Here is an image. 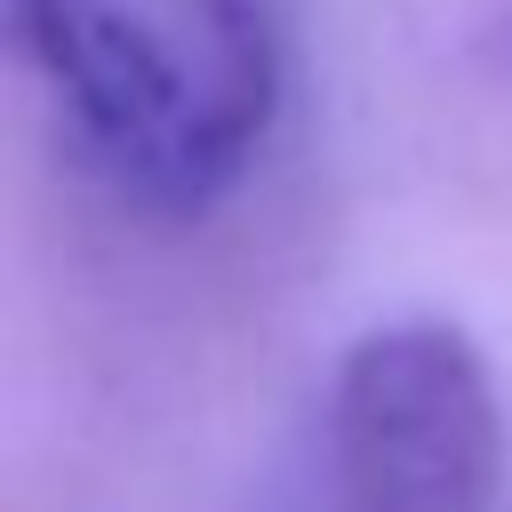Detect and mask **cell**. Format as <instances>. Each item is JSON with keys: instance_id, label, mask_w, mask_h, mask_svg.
Segmentation results:
<instances>
[{"instance_id": "6da1fadb", "label": "cell", "mask_w": 512, "mask_h": 512, "mask_svg": "<svg viewBox=\"0 0 512 512\" xmlns=\"http://www.w3.org/2000/svg\"><path fill=\"white\" fill-rule=\"evenodd\" d=\"M8 24L80 152L152 216H208L272 144L288 64L264 0H8Z\"/></svg>"}, {"instance_id": "7a4b0ae2", "label": "cell", "mask_w": 512, "mask_h": 512, "mask_svg": "<svg viewBox=\"0 0 512 512\" xmlns=\"http://www.w3.org/2000/svg\"><path fill=\"white\" fill-rule=\"evenodd\" d=\"M328 472L344 512H488L504 408L472 328L440 312L360 328L328 376Z\"/></svg>"}]
</instances>
